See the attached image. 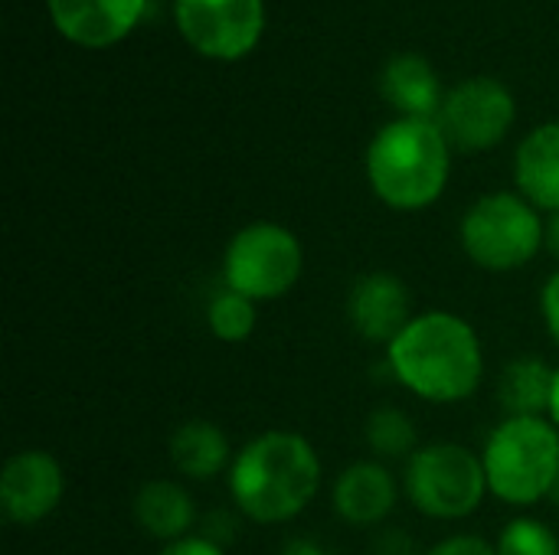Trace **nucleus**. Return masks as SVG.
Returning <instances> with one entry per match:
<instances>
[{
  "mask_svg": "<svg viewBox=\"0 0 559 555\" xmlns=\"http://www.w3.org/2000/svg\"><path fill=\"white\" fill-rule=\"evenodd\" d=\"M344 314H347L350 330L364 343L386 350L419 311L413 304L409 285L396 272L373 268L354 278L347 301H344Z\"/></svg>",
  "mask_w": 559,
  "mask_h": 555,
  "instance_id": "9b49d317",
  "label": "nucleus"
},
{
  "mask_svg": "<svg viewBox=\"0 0 559 555\" xmlns=\"http://www.w3.org/2000/svg\"><path fill=\"white\" fill-rule=\"evenodd\" d=\"M459 245L475 268L514 275L547 252V216L518 190H495L462 213Z\"/></svg>",
  "mask_w": 559,
  "mask_h": 555,
  "instance_id": "39448f33",
  "label": "nucleus"
},
{
  "mask_svg": "<svg viewBox=\"0 0 559 555\" xmlns=\"http://www.w3.org/2000/svg\"><path fill=\"white\" fill-rule=\"evenodd\" d=\"M282 555H334V550L314 536H292V540H285Z\"/></svg>",
  "mask_w": 559,
  "mask_h": 555,
  "instance_id": "bb28decb",
  "label": "nucleus"
},
{
  "mask_svg": "<svg viewBox=\"0 0 559 555\" xmlns=\"http://www.w3.org/2000/svg\"><path fill=\"white\" fill-rule=\"evenodd\" d=\"M514 186L544 216L559 209V121L534 128L514 154Z\"/></svg>",
  "mask_w": 559,
  "mask_h": 555,
  "instance_id": "dca6fc26",
  "label": "nucleus"
},
{
  "mask_svg": "<svg viewBox=\"0 0 559 555\" xmlns=\"http://www.w3.org/2000/svg\"><path fill=\"white\" fill-rule=\"evenodd\" d=\"M547 252L559 262V209L547 216Z\"/></svg>",
  "mask_w": 559,
  "mask_h": 555,
  "instance_id": "cd10ccee",
  "label": "nucleus"
},
{
  "mask_svg": "<svg viewBox=\"0 0 559 555\" xmlns=\"http://www.w3.org/2000/svg\"><path fill=\"white\" fill-rule=\"evenodd\" d=\"M324 464L311 438L292 429H265L236 448L226 474L233 510L255 527L295 523L321 494Z\"/></svg>",
  "mask_w": 559,
  "mask_h": 555,
  "instance_id": "f03ea898",
  "label": "nucleus"
},
{
  "mask_svg": "<svg viewBox=\"0 0 559 555\" xmlns=\"http://www.w3.org/2000/svg\"><path fill=\"white\" fill-rule=\"evenodd\" d=\"M259 307L252 298L219 285L206 301V327L219 343H246L259 330Z\"/></svg>",
  "mask_w": 559,
  "mask_h": 555,
  "instance_id": "aec40b11",
  "label": "nucleus"
},
{
  "mask_svg": "<svg viewBox=\"0 0 559 555\" xmlns=\"http://www.w3.org/2000/svg\"><path fill=\"white\" fill-rule=\"evenodd\" d=\"M174 20L183 39L210 59H242L265 29L262 0H174Z\"/></svg>",
  "mask_w": 559,
  "mask_h": 555,
  "instance_id": "1a4fd4ad",
  "label": "nucleus"
},
{
  "mask_svg": "<svg viewBox=\"0 0 559 555\" xmlns=\"http://www.w3.org/2000/svg\"><path fill=\"white\" fill-rule=\"evenodd\" d=\"M423 555H498L495 543L478 533H449L439 543H432Z\"/></svg>",
  "mask_w": 559,
  "mask_h": 555,
  "instance_id": "4be33fe9",
  "label": "nucleus"
},
{
  "mask_svg": "<svg viewBox=\"0 0 559 555\" xmlns=\"http://www.w3.org/2000/svg\"><path fill=\"white\" fill-rule=\"evenodd\" d=\"M239 520H242V517H239L236 510H233V514H229V510H213V514H206V517L200 520L203 527H200L197 533H203L206 540H213V543H219V546L229 550V543L239 536Z\"/></svg>",
  "mask_w": 559,
  "mask_h": 555,
  "instance_id": "b1692460",
  "label": "nucleus"
},
{
  "mask_svg": "<svg viewBox=\"0 0 559 555\" xmlns=\"http://www.w3.org/2000/svg\"><path fill=\"white\" fill-rule=\"evenodd\" d=\"M537 311H540V321H544L547 337L557 343V350H559V265L550 272V275H547V281L540 285Z\"/></svg>",
  "mask_w": 559,
  "mask_h": 555,
  "instance_id": "5701e85b",
  "label": "nucleus"
},
{
  "mask_svg": "<svg viewBox=\"0 0 559 555\" xmlns=\"http://www.w3.org/2000/svg\"><path fill=\"white\" fill-rule=\"evenodd\" d=\"M46 7L66 39L85 49H105L138 26L147 0H46Z\"/></svg>",
  "mask_w": 559,
  "mask_h": 555,
  "instance_id": "ddd939ff",
  "label": "nucleus"
},
{
  "mask_svg": "<svg viewBox=\"0 0 559 555\" xmlns=\"http://www.w3.org/2000/svg\"><path fill=\"white\" fill-rule=\"evenodd\" d=\"M554 370L544 357H514L498 376V406L504 415H547Z\"/></svg>",
  "mask_w": 559,
  "mask_h": 555,
  "instance_id": "a211bd4d",
  "label": "nucleus"
},
{
  "mask_svg": "<svg viewBox=\"0 0 559 555\" xmlns=\"http://www.w3.org/2000/svg\"><path fill=\"white\" fill-rule=\"evenodd\" d=\"M495 550L498 555H559V536L540 517L521 514L501 527Z\"/></svg>",
  "mask_w": 559,
  "mask_h": 555,
  "instance_id": "412c9836",
  "label": "nucleus"
},
{
  "mask_svg": "<svg viewBox=\"0 0 559 555\" xmlns=\"http://www.w3.org/2000/svg\"><path fill=\"white\" fill-rule=\"evenodd\" d=\"M550 504L559 507V478H557V484H554V491H550Z\"/></svg>",
  "mask_w": 559,
  "mask_h": 555,
  "instance_id": "c756f323",
  "label": "nucleus"
},
{
  "mask_svg": "<svg viewBox=\"0 0 559 555\" xmlns=\"http://www.w3.org/2000/svg\"><path fill=\"white\" fill-rule=\"evenodd\" d=\"M390 379L429 406H462L485 383V343L475 324L455 311H419L383 350Z\"/></svg>",
  "mask_w": 559,
  "mask_h": 555,
  "instance_id": "f257e3e1",
  "label": "nucleus"
},
{
  "mask_svg": "<svg viewBox=\"0 0 559 555\" xmlns=\"http://www.w3.org/2000/svg\"><path fill=\"white\" fill-rule=\"evenodd\" d=\"M400 481L409 507L436 523H462L491 497L481 451L462 442H426L403 464Z\"/></svg>",
  "mask_w": 559,
  "mask_h": 555,
  "instance_id": "423d86ee",
  "label": "nucleus"
},
{
  "mask_svg": "<svg viewBox=\"0 0 559 555\" xmlns=\"http://www.w3.org/2000/svg\"><path fill=\"white\" fill-rule=\"evenodd\" d=\"M403 497V481L377 458L350 461L331 484V510L350 530L386 527Z\"/></svg>",
  "mask_w": 559,
  "mask_h": 555,
  "instance_id": "f8f14e48",
  "label": "nucleus"
},
{
  "mask_svg": "<svg viewBox=\"0 0 559 555\" xmlns=\"http://www.w3.org/2000/svg\"><path fill=\"white\" fill-rule=\"evenodd\" d=\"M373 555H423L416 550V543H413V536L409 533H403V530H396V527H386L380 536H377V543H373Z\"/></svg>",
  "mask_w": 559,
  "mask_h": 555,
  "instance_id": "a878e982",
  "label": "nucleus"
},
{
  "mask_svg": "<svg viewBox=\"0 0 559 555\" xmlns=\"http://www.w3.org/2000/svg\"><path fill=\"white\" fill-rule=\"evenodd\" d=\"M518 105L498 79H468L455 85L439 111V128L455 150L481 154L498 147L514 128Z\"/></svg>",
  "mask_w": 559,
  "mask_h": 555,
  "instance_id": "6e6552de",
  "label": "nucleus"
},
{
  "mask_svg": "<svg viewBox=\"0 0 559 555\" xmlns=\"http://www.w3.org/2000/svg\"><path fill=\"white\" fill-rule=\"evenodd\" d=\"M131 517L141 527L147 540H157L160 546L183 540L200 530V510L193 494L183 481L174 478H151L138 487L131 500Z\"/></svg>",
  "mask_w": 559,
  "mask_h": 555,
  "instance_id": "4468645a",
  "label": "nucleus"
},
{
  "mask_svg": "<svg viewBox=\"0 0 559 555\" xmlns=\"http://www.w3.org/2000/svg\"><path fill=\"white\" fill-rule=\"evenodd\" d=\"M305 275L301 239L272 219L236 229L219 258V281L229 291L252 298L255 304L282 301Z\"/></svg>",
  "mask_w": 559,
  "mask_h": 555,
  "instance_id": "0eeeda50",
  "label": "nucleus"
},
{
  "mask_svg": "<svg viewBox=\"0 0 559 555\" xmlns=\"http://www.w3.org/2000/svg\"><path fill=\"white\" fill-rule=\"evenodd\" d=\"M364 442L370 458L383 464H396V461L406 464L423 448L413 415L400 406H377L364 422Z\"/></svg>",
  "mask_w": 559,
  "mask_h": 555,
  "instance_id": "6ab92c4d",
  "label": "nucleus"
},
{
  "mask_svg": "<svg viewBox=\"0 0 559 555\" xmlns=\"http://www.w3.org/2000/svg\"><path fill=\"white\" fill-rule=\"evenodd\" d=\"M481 464L495 500L531 510L557 484L559 429L547 415H504L481 445Z\"/></svg>",
  "mask_w": 559,
  "mask_h": 555,
  "instance_id": "20e7f679",
  "label": "nucleus"
},
{
  "mask_svg": "<svg viewBox=\"0 0 559 555\" xmlns=\"http://www.w3.org/2000/svg\"><path fill=\"white\" fill-rule=\"evenodd\" d=\"M157 555H229V550L213 543V540H206L203 533H190L183 540H174V543L160 546Z\"/></svg>",
  "mask_w": 559,
  "mask_h": 555,
  "instance_id": "393cba45",
  "label": "nucleus"
},
{
  "mask_svg": "<svg viewBox=\"0 0 559 555\" xmlns=\"http://www.w3.org/2000/svg\"><path fill=\"white\" fill-rule=\"evenodd\" d=\"M547 419L559 429V363L554 370V386H550V406H547Z\"/></svg>",
  "mask_w": 559,
  "mask_h": 555,
  "instance_id": "c85d7f7f",
  "label": "nucleus"
},
{
  "mask_svg": "<svg viewBox=\"0 0 559 555\" xmlns=\"http://www.w3.org/2000/svg\"><path fill=\"white\" fill-rule=\"evenodd\" d=\"M373 196L393 213H423L436 206L452 177V144L439 121L396 118L383 124L364 157Z\"/></svg>",
  "mask_w": 559,
  "mask_h": 555,
  "instance_id": "7ed1b4c3",
  "label": "nucleus"
},
{
  "mask_svg": "<svg viewBox=\"0 0 559 555\" xmlns=\"http://www.w3.org/2000/svg\"><path fill=\"white\" fill-rule=\"evenodd\" d=\"M380 92L400 111V118H426V121H436L439 111H442V101H445L436 69L429 65V59H423L416 52L393 56L383 65Z\"/></svg>",
  "mask_w": 559,
  "mask_h": 555,
  "instance_id": "f3484780",
  "label": "nucleus"
},
{
  "mask_svg": "<svg viewBox=\"0 0 559 555\" xmlns=\"http://www.w3.org/2000/svg\"><path fill=\"white\" fill-rule=\"evenodd\" d=\"M167 458L180 481L206 484V481L229 474L236 448L223 425H216L210 419H187L170 432Z\"/></svg>",
  "mask_w": 559,
  "mask_h": 555,
  "instance_id": "2eb2a0df",
  "label": "nucleus"
},
{
  "mask_svg": "<svg viewBox=\"0 0 559 555\" xmlns=\"http://www.w3.org/2000/svg\"><path fill=\"white\" fill-rule=\"evenodd\" d=\"M66 500V471L46 448H20L0 471V514L13 527L46 523Z\"/></svg>",
  "mask_w": 559,
  "mask_h": 555,
  "instance_id": "9d476101",
  "label": "nucleus"
}]
</instances>
